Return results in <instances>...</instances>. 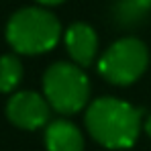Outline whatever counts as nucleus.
<instances>
[{
	"label": "nucleus",
	"instance_id": "nucleus-2",
	"mask_svg": "<svg viewBox=\"0 0 151 151\" xmlns=\"http://www.w3.org/2000/svg\"><path fill=\"white\" fill-rule=\"evenodd\" d=\"M61 39L59 19L41 6H25L6 23V41L21 55H41Z\"/></svg>",
	"mask_w": 151,
	"mask_h": 151
},
{
	"label": "nucleus",
	"instance_id": "nucleus-8",
	"mask_svg": "<svg viewBox=\"0 0 151 151\" xmlns=\"http://www.w3.org/2000/svg\"><path fill=\"white\" fill-rule=\"evenodd\" d=\"M147 12H151V0H119L114 4V17L123 27L141 23Z\"/></svg>",
	"mask_w": 151,
	"mask_h": 151
},
{
	"label": "nucleus",
	"instance_id": "nucleus-11",
	"mask_svg": "<svg viewBox=\"0 0 151 151\" xmlns=\"http://www.w3.org/2000/svg\"><path fill=\"white\" fill-rule=\"evenodd\" d=\"M145 133L151 137V114L147 116V121H145Z\"/></svg>",
	"mask_w": 151,
	"mask_h": 151
},
{
	"label": "nucleus",
	"instance_id": "nucleus-6",
	"mask_svg": "<svg viewBox=\"0 0 151 151\" xmlns=\"http://www.w3.org/2000/svg\"><path fill=\"white\" fill-rule=\"evenodd\" d=\"M70 57L82 70L92 65L98 57V35L88 23H74L63 33Z\"/></svg>",
	"mask_w": 151,
	"mask_h": 151
},
{
	"label": "nucleus",
	"instance_id": "nucleus-1",
	"mask_svg": "<svg viewBox=\"0 0 151 151\" xmlns=\"http://www.w3.org/2000/svg\"><path fill=\"white\" fill-rule=\"evenodd\" d=\"M86 131L106 149H129L137 143L143 127V110L127 100L104 96L86 108Z\"/></svg>",
	"mask_w": 151,
	"mask_h": 151
},
{
	"label": "nucleus",
	"instance_id": "nucleus-3",
	"mask_svg": "<svg viewBox=\"0 0 151 151\" xmlns=\"http://www.w3.org/2000/svg\"><path fill=\"white\" fill-rule=\"evenodd\" d=\"M43 96L53 110L76 114L90 100V80L80 65L57 61L43 76Z\"/></svg>",
	"mask_w": 151,
	"mask_h": 151
},
{
	"label": "nucleus",
	"instance_id": "nucleus-4",
	"mask_svg": "<svg viewBox=\"0 0 151 151\" xmlns=\"http://www.w3.org/2000/svg\"><path fill=\"white\" fill-rule=\"evenodd\" d=\"M149 65L147 45L137 37L114 41L98 59V74L114 86H131L145 74Z\"/></svg>",
	"mask_w": 151,
	"mask_h": 151
},
{
	"label": "nucleus",
	"instance_id": "nucleus-7",
	"mask_svg": "<svg viewBox=\"0 0 151 151\" xmlns=\"http://www.w3.org/2000/svg\"><path fill=\"white\" fill-rule=\"evenodd\" d=\"M45 149L47 151H84V135L82 131L65 121H51L45 129Z\"/></svg>",
	"mask_w": 151,
	"mask_h": 151
},
{
	"label": "nucleus",
	"instance_id": "nucleus-10",
	"mask_svg": "<svg viewBox=\"0 0 151 151\" xmlns=\"http://www.w3.org/2000/svg\"><path fill=\"white\" fill-rule=\"evenodd\" d=\"M39 4H43V6H57V4H61L63 0H37Z\"/></svg>",
	"mask_w": 151,
	"mask_h": 151
},
{
	"label": "nucleus",
	"instance_id": "nucleus-5",
	"mask_svg": "<svg viewBox=\"0 0 151 151\" xmlns=\"http://www.w3.org/2000/svg\"><path fill=\"white\" fill-rule=\"evenodd\" d=\"M49 102L45 96L23 90L10 96L6 102V116L14 127L23 131H37L43 125H49Z\"/></svg>",
	"mask_w": 151,
	"mask_h": 151
},
{
	"label": "nucleus",
	"instance_id": "nucleus-9",
	"mask_svg": "<svg viewBox=\"0 0 151 151\" xmlns=\"http://www.w3.org/2000/svg\"><path fill=\"white\" fill-rule=\"evenodd\" d=\"M23 80V63L17 55H0V94L17 90Z\"/></svg>",
	"mask_w": 151,
	"mask_h": 151
}]
</instances>
